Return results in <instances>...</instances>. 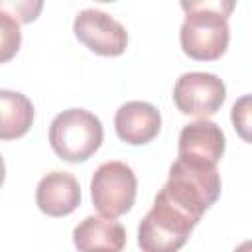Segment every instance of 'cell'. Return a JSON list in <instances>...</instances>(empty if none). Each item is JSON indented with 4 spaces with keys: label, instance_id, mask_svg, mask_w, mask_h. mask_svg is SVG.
<instances>
[{
    "label": "cell",
    "instance_id": "obj_14",
    "mask_svg": "<svg viewBox=\"0 0 252 252\" xmlns=\"http://www.w3.org/2000/svg\"><path fill=\"white\" fill-rule=\"evenodd\" d=\"M43 8V0H0V12L14 18L18 24H32Z\"/></svg>",
    "mask_w": 252,
    "mask_h": 252
},
{
    "label": "cell",
    "instance_id": "obj_5",
    "mask_svg": "<svg viewBox=\"0 0 252 252\" xmlns=\"http://www.w3.org/2000/svg\"><path fill=\"white\" fill-rule=\"evenodd\" d=\"M230 39V28L226 18L215 12H191L179 30V41L191 59L215 61L219 59Z\"/></svg>",
    "mask_w": 252,
    "mask_h": 252
},
{
    "label": "cell",
    "instance_id": "obj_7",
    "mask_svg": "<svg viewBox=\"0 0 252 252\" xmlns=\"http://www.w3.org/2000/svg\"><path fill=\"white\" fill-rule=\"evenodd\" d=\"M73 32L83 45L102 57L122 55L128 45L126 28L100 10L89 8L79 12L73 22Z\"/></svg>",
    "mask_w": 252,
    "mask_h": 252
},
{
    "label": "cell",
    "instance_id": "obj_15",
    "mask_svg": "<svg viewBox=\"0 0 252 252\" xmlns=\"http://www.w3.org/2000/svg\"><path fill=\"white\" fill-rule=\"evenodd\" d=\"M181 8L191 14V12H215L222 18H228L236 6V0H179Z\"/></svg>",
    "mask_w": 252,
    "mask_h": 252
},
{
    "label": "cell",
    "instance_id": "obj_11",
    "mask_svg": "<svg viewBox=\"0 0 252 252\" xmlns=\"http://www.w3.org/2000/svg\"><path fill=\"white\" fill-rule=\"evenodd\" d=\"M73 242L79 250H110L118 252L126 244V230L112 217H87L73 230Z\"/></svg>",
    "mask_w": 252,
    "mask_h": 252
},
{
    "label": "cell",
    "instance_id": "obj_13",
    "mask_svg": "<svg viewBox=\"0 0 252 252\" xmlns=\"http://www.w3.org/2000/svg\"><path fill=\"white\" fill-rule=\"evenodd\" d=\"M20 43H22L20 24L8 14L0 12V63L10 61L18 53Z\"/></svg>",
    "mask_w": 252,
    "mask_h": 252
},
{
    "label": "cell",
    "instance_id": "obj_1",
    "mask_svg": "<svg viewBox=\"0 0 252 252\" xmlns=\"http://www.w3.org/2000/svg\"><path fill=\"white\" fill-rule=\"evenodd\" d=\"M159 193L201 220L203 213L220 195V175L213 163L177 158Z\"/></svg>",
    "mask_w": 252,
    "mask_h": 252
},
{
    "label": "cell",
    "instance_id": "obj_3",
    "mask_svg": "<svg viewBox=\"0 0 252 252\" xmlns=\"http://www.w3.org/2000/svg\"><path fill=\"white\" fill-rule=\"evenodd\" d=\"M49 144L61 159L85 161L102 144V124L98 116L85 108L63 110L49 126Z\"/></svg>",
    "mask_w": 252,
    "mask_h": 252
},
{
    "label": "cell",
    "instance_id": "obj_12",
    "mask_svg": "<svg viewBox=\"0 0 252 252\" xmlns=\"http://www.w3.org/2000/svg\"><path fill=\"white\" fill-rule=\"evenodd\" d=\"M33 122L32 100L18 93L0 89V140H16L24 136Z\"/></svg>",
    "mask_w": 252,
    "mask_h": 252
},
{
    "label": "cell",
    "instance_id": "obj_6",
    "mask_svg": "<svg viewBox=\"0 0 252 252\" xmlns=\"http://www.w3.org/2000/svg\"><path fill=\"white\" fill-rule=\"evenodd\" d=\"M224 98H226V87L213 73H203V71L183 73L173 87L175 106L183 114L195 118L213 116L222 106Z\"/></svg>",
    "mask_w": 252,
    "mask_h": 252
},
{
    "label": "cell",
    "instance_id": "obj_2",
    "mask_svg": "<svg viewBox=\"0 0 252 252\" xmlns=\"http://www.w3.org/2000/svg\"><path fill=\"white\" fill-rule=\"evenodd\" d=\"M197 224L199 219L158 193L152 211L138 226V244L146 252H175L187 242Z\"/></svg>",
    "mask_w": 252,
    "mask_h": 252
},
{
    "label": "cell",
    "instance_id": "obj_4",
    "mask_svg": "<svg viewBox=\"0 0 252 252\" xmlns=\"http://www.w3.org/2000/svg\"><path fill=\"white\" fill-rule=\"evenodd\" d=\"M138 181L132 167L124 161H104L91 179V199L104 217L126 215L136 201Z\"/></svg>",
    "mask_w": 252,
    "mask_h": 252
},
{
    "label": "cell",
    "instance_id": "obj_9",
    "mask_svg": "<svg viewBox=\"0 0 252 252\" xmlns=\"http://www.w3.org/2000/svg\"><path fill=\"white\" fill-rule=\"evenodd\" d=\"M114 128L122 142L132 146H142L152 142L161 128L159 110L142 100H130L116 110Z\"/></svg>",
    "mask_w": 252,
    "mask_h": 252
},
{
    "label": "cell",
    "instance_id": "obj_8",
    "mask_svg": "<svg viewBox=\"0 0 252 252\" xmlns=\"http://www.w3.org/2000/svg\"><path fill=\"white\" fill-rule=\"evenodd\" d=\"M224 146L226 142L220 126H217L207 118H199L181 128L177 154L179 158L185 159L217 165V161L224 154Z\"/></svg>",
    "mask_w": 252,
    "mask_h": 252
},
{
    "label": "cell",
    "instance_id": "obj_10",
    "mask_svg": "<svg viewBox=\"0 0 252 252\" xmlns=\"http://www.w3.org/2000/svg\"><path fill=\"white\" fill-rule=\"evenodd\" d=\"M35 203L39 211L49 217L71 215L81 203L79 181L67 171H51L39 179L35 189Z\"/></svg>",
    "mask_w": 252,
    "mask_h": 252
},
{
    "label": "cell",
    "instance_id": "obj_16",
    "mask_svg": "<svg viewBox=\"0 0 252 252\" xmlns=\"http://www.w3.org/2000/svg\"><path fill=\"white\" fill-rule=\"evenodd\" d=\"M246 104H248V96H244V98H240L234 106H232V122H234V128L238 126L240 128V134H242V138H248V134H246V126H248V110H246Z\"/></svg>",
    "mask_w": 252,
    "mask_h": 252
},
{
    "label": "cell",
    "instance_id": "obj_18",
    "mask_svg": "<svg viewBox=\"0 0 252 252\" xmlns=\"http://www.w3.org/2000/svg\"><path fill=\"white\" fill-rule=\"evenodd\" d=\"M96 2H114V0H96Z\"/></svg>",
    "mask_w": 252,
    "mask_h": 252
},
{
    "label": "cell",
    "instance_id": "obj_17",
    "mask_svg": "<svg viewBox=\"0 0 252 252\" xmlns=\"http://www.w3.org/2000/svg\"><path fill=\"white\" fill-rule=\"evenodd\" d=\"M4 177H6V165H4V159H2V156H0V187H2V183H4Z\"/></svg>",
    "mask_w": 252,
    "mask_h": 252
}]
</instances>
